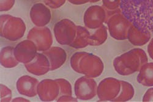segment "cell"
I'll return each instance as SVG.
<instances>
[{"instance_id":"28","label":"cell","mask_w":153,"mask_h":102,"mask_svg":"<svg viewBox=\"0 0 153 102\" xmlns=\"http://www.w3.org/2000/svg\"><path fill=\"white\" fill-rule=\"evenodd\" d=\"M148 53L149 56L153 59V38L149 41V42L148 45Z\"/></svg>"},{"instance_id":"7","label":"cell","mask_w":153,"mask_h":102,"mask_svg":"<svg viewBox=\"0 0 153 102\" xmlns=\"http://www.w3.org/2000/svg\"><path fill=\"white\" fill-rule=\"evenodd\" d=\"M27 39L34 42L37 50L42 52L50 49L53 44L52 32L46 27H33L28 34Z\"/></svg>"},{"instance_id":"30","label":"cell","mask_w":153,"mask_h":102,"mask_svg":"<svg viewBox=\"0 0 153 102\" xmlns=\"http://www.w3.org/2000/svg\"><path fill=\"white\" fill-rule=\"evenodd\" d=\"M12 101H30L29 100L24 98L23 97H17L12 100Z\"/></svg>"},{"instance_id":"5","label":"cell","mask_w":153,"mask_h":102,"mask_svg":"<svg viewBox=\"0 0 153 102\" xmlns=\"http://www.w3.org/2000/svg\"><path fill=\"white\" fill-rule=\"evenodd\" d=\"M76 26L69 19H62L57 22L53 28L56 41L61 45H70L75 37Z\"/></svg>"},{"instance_id":"12","label":"cell","mask_w":153,"mask_h":102,"mask_svg":"<svg viewBox=\"0 0 153 102\" xmlns=\"http://www.w3.org/2000/svg\"><path fill=\"white\" fill-rule=\"evenodd\" d=\"M30 16L31 21L36 27H45L52 19V13L50 9L44 4L38 3L31 8Z\"/></svg>"},{"instance_id":"24","label":"cell","mask_w":153,"mask_h":102,"mask_svg":"<svg viewBox=\"0 0 153 102\" xmlns=\"http://www.w3.org/2000/svg\"><path fill=\"white\" fill-rule=\"evenodd\" d=\"M12 98V91L9 88L1 84V101H10Z\"/></svg>"},{"instance_id":"6","label":"cell","mask_w":153,"mask_h":102,"mask_svg":"<svg viewBox=\"0 0 153 102\" xmlns=\"http://www.w3.org/2000/svg\"><path fill=\"white\" fill-rule=\"evenodd\" d=\"M121 81L113 77L102 80L97 89V95L100 101H111L117 97L121 90Z\"/></svg>"},{"instance_id":"15","label":"cell","mask_w":153,"mask_h":102,"mask_svg":"<svg viewBox=\"0 0 153 102\" xmlns=\"http://www.w3.org/2000/svg\"><path fill=\"white\" fill-rule=\"evenodd\" d=\"M151 33L149 31L143 30L135 24H131L128 33L127 39L135 46H143L146 45L151 40Z\"/></svg>"},{"instance_id":"23","label":"cell","mask_w":153,"mask_h":102,"mask_svg":"<svg viewBox=\"0 0 153 102\" xmlns=\"http://www.w3.org/2000/svg\"><path fill=\"white\" fill-rule=\"evenodd\" d=\"M103 6L108 10H117L120 9L121 0H102Z\"/></svg>"},{"instance_id":"18","label":"cell","mask_w":153,"mask_h":102,"mask_svg":"<svg viewBox=\"0 0 153 102\" xmlns=\"http://www.w3.org/2000/svg\"><path fill=\"white\" fill-rule=\"evenodd\" d=\"M91 33L87 28L76 26V34L73 42L69 45L75 49H80L90 45Z\"/></svg>"},{"instance_id":"2","label":"cell","mask_w":153,"mask_h":102,"mask_svg":"<svg viewBox=\"0 0 153 102\" xmlns=\"http://www.w3.org/2000/svg\"><path fill=\"white\" fill-rule=\"evenodd\" d=\"M148 62V58L141 48H134L114 58L113 67L121 75L128 76L138 72L140 67Z\"/></svg>"},{"instance_id":"25","label":"cell","mask_w":153,"mask_h":102,"mask_svg":"<svg viewBox=\"0 0 153 102\" xmlns=\"http://www.w3.org/2000/svg\"><path fill=\"white\" fill-rule=\"evenodd\" d=\"M66 1V0H44L45 4L52 9L61 7Z\"/></svg>"},{"instance_id":"10","label":"cell","mask_w":153,"mask_h":102,"mask_svg":"<svg viewBox=\"0 0 153 102\" xmlns=\"http://www.w3.org/2000/svg\"><path fill=\"white\" fill-rule=\"evenodd\" d=\"M37 51L34 42L27 39L19 42L14 48V53L16 59L19 62L27 64L35 58Z\"/></svg>"},{"instance_id":"26","label":"cell","mask_w":153,"mask_h":102,"mask_svg":"<svg viewBox=\"0 0 153 102\" xmlns=\"http://www.w3.org/2000/svg\"><path fill=\"white\" fill-rule=\"evenodd\" d=\"M16 0H1V12L8 11L14 6Z\"/></svg>"},{"instance_id":"3","label":"cell","mask_w":153,"mask_h":102,"mask_svg":"<svg viewBox=\"0 0 153 102\" xmlns=\"http://www.w3.org/2000/svg\"><path fill=\"white\" fill-rule=\"evenodd\" d=\"M27 30L24 21L10 15L1 16V36L10 41L22 38Z\"/></svg>"},{"instance_id":"1","label":"cell","mask_w":153,"mask_h":102,"mask_svg":"<svg viewBox=\"0 0 153 102\" xmlns=\"http://www.w3.org/2000/svg\"><path fill=\"white\" fill-rule=\"evenodd\" d=\"M71 66L75 72L93 78L98 77L104 70V62L99 56L84 52L72 56Z\"/></svg>"},{"instance_id":"9","label":"cell","mask_w":153,"mask_h":102,"mask_svg":"<svg viewBox=\"0 0 153 102\" xmlns=\"http://www.w3.org/2000/svg\"><path fill=\"white\" fill-rule=\"evenodd\" d=\"M97 84L93 78L84 76L76 80L74 85L76 98L82 100H91L97 95Z\"/></svg>"},{"instance_id":"17","label":"cell","mask_w":153,"mask_h":102,"mask_svg":"<svg viewBox=\"0 0 153 102\" xmlns=\"http://www.w3.org/2000/svg\"><path fill=\"white\" fill-rule=\"evenodd\" d=\"M137 80L144 86L153 87V62H147L140 67Z\"/></svg>"},{"instance_id":"29","label":"cell","mask_w":153,"mask_h":102,"mask_svg":"<svg viewBox=\"0 0 153 102\" xmlns=\"http://www.w3.org/2000/svg\"><path fill=\"white\" fill-rule=\"evenodd\" d=\"M68 1L75 5H82L90 3L91 0H68Z\"/></svg>"},{"instance_id":"13","label":"cell","mask_w":153,"mask_h":102,"mask_svg":"<svg viewBox=\"0 0 153 102\" xmlns=\"http://www.w3.org/2000/svg\"><path fill=\"white\" fill-rule=\"evenodd\" d=\"M27 70L34 75H44L50 70V63L47 56L44 53H37L35 58L30 62L25 64Z\"/></svg>"},{"instance_id":"21","label":"cell","mask_w":153,"mask_h":102,"mask_svg":"<svg viewBox=\"0 0 153 102\" xmlns=\"http://www.w3.org/2000/svg\"><path fill=\"white\" fill-rule=\"evenodd\" d=\"M121 81V90L117 96L113 101H127L131 100L134 96L135 90L133 86L127 81Z\"/></svg>"},{"instance_id":"16","label":"cell","mask_w":153,"mask_h":102,"mask_svg":"<svg viewBox=\"0 0 153 102\" xmlns=\"http://www.w3.org/2000/svg\"><path fill=\"white\" fill-rule=\"evenodd\" d=\"M43 53L49 59L50 70H55L61 67L67 59L66 52L61 47H53Z\"/></svg>"},{"instance_id":"14","label":"cell","mask_w":153,"mask_h":102,"mask_svg":"<svg viewBox=\"0 0 153 102\" xmlns=\"http://www.w3.org/2000/svg\"><path fill=\"white\" fill-rule=\"evenodd\" d=\"M38 80L28 75H23L19 78L16 83L18 92L25 96L33 97L37 95Z\"/></svg>"},{"instance_id":"19","label":"cell","mask_w":153,"mask_h":102,"mask_svg":"<svg viewBox=\"0 0 153 102\" xmlns=\"http://www.w3.org/2000/svg\"><path fill=\"white\" fill-rule=\"evenodd\" d=\"M13 47L7 46L1 50V65L5 68L10 69L17 66L19 62L16 59Z\"/></svg>"},{"instance_id":"11","label":"cell","mask_w":153,"mask_h":102,"mask_svg":"<svg viewBox=\"0 0 153 102\" xmlns=\"http://www.w3.org/2000/svg\"><path fill=\"white\" fill-rule=\"evenodd\" d=\"M37 95L44 101H52L60 96V86L56 80L46 79L39 83Z\"/></svg>"},{"instance_id":"8","label":"cell","mask_w":153,"mask_h":102,"mask_svg":"<svg viewBox=\"0 0 153 102\" xmlns=\"http://www.w3.org/2000/svg\"><path fill=\"white\" fill-rule=\"evenodd\" d=\"M85 26L91 30L97 29L107 22V12L104 6L94 5L89 7L83 16Z\"/></svg>"},{"instance_id":"20","label":"cell","mask_w":153,"mask_h":102,"mask_svg":"<svg viewBox=\"0 0 153 102\" xmlns=\"http://www.w3.org/2000/svg\"><path fill=\"white\" fill-rule=\"evenodd\" d=\"M95 30L94 33H91L90 45L100 46L104 44L107 39L108 28L105 25L103 24Z\"/></svg>"},{"instance_id":"22","label":"cell","mask_w":153,"mask_h":102,"mask_svg":"<svg viewBox=\"0 0 153 102\" xmlns=\"http://www.w3.org/2000/svg\"><path fill=\"white\" fill-rule=\"evenodd\" d=\"M56 80L59 83L60 86V96H62V95L72 96V86L71 83L68 81L63 78H58Z\"/></svg>"},{"instance_id":"27","label":"cell","mask_w":153,"mask_h":102,"mask_svg":"<svg viewBox=\"0 0 153 102\" xmlns=\"http://www.w3.org/2000/svg\"><path fill=\"white\" fill-rule=\"evenodd\" d=\"M142 101L148 102L153 101V87H151L148 89L143 97Z\"/></svg>"},{"instance_id":"4","label":"cell","mask_w":153,"mask_h":102,"mask_svg":"<svg viewBox=\"0 0 153 102\" xmlns=\"http://www.w3.org/2000/svg\"><path fill=\"white\" fill-rule=\"evenodd\" d=\"M110 36L117 41L127 39V33L132 23L121 12L114 14L106 22Z\"/></svg>"},{"instance_id":"31","label":"cell","mask_w":153,"mask_h":102,"mask_svg":"<svg viewBox=\"0 0 153 102\" xmlns=\"http://www.w3.org/2000/svg\"><path fill=\"white\" fill-rule=\"evenodd\" d=\"M100 1V0H91L90 3H94L98 2V1Z\"/></svg>"}]
</instances>
